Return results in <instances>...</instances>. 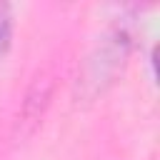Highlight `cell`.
Instances as JSON below:
<instances>
[{
    "label": "cell",
    "instance_id": "6da1fadb",
    "mask_svg": "<svg viewBox=\"0 0 160 160\" xmlns=\"http://www.w3.org/2000/svg\"><path fill=\"white\" fill-rule=\"evenodd\" d=\"M128 45H130L128 32L125 30H112L102 40L100 55L88 62V78L82 80V85L92 82V92H98L102 88V82H110V78L115 75L118 65H122V60L128 55Z\"/></svg>",
    "mask_w": 160,
    "mask_h": 160
},
{
    "label": "cell",
    "instance_id": "7a4b0ae2",
    "mask_svg": "<svg viewBox=\"0 0 160 160\" xmlns=\"http://www.w3.org/2000/svg\"><path fill=\"white\" fill-rule=\"evenodd\" d=\"M10 38H12V15H10V5L0 2V52H5L10 48Z\"/></svg>",
    "mask_w": 160,
    "mask_h": 160
}]
</instances>
